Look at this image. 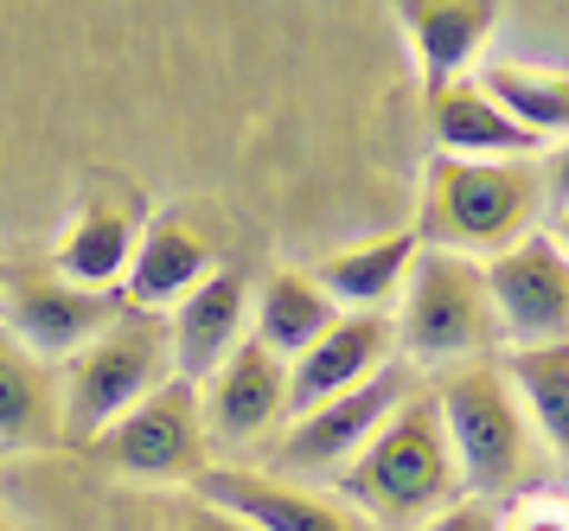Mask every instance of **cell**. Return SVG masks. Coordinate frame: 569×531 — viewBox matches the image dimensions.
Listing matches in <instances>:
<instances>
[{
    "instance_id": "1",
    "label": "cell",
    "mask_w": 569,
    "mask_h": 531,
    "mask_svg": "<svg viewBox=\"0 0 569 531\" xmlns=\"http://www.w3.org/2000/svg\"><path fill=\"white\" fill-rule=\"evenodd\" d=\"M333 486L339 507H352L371 531H410L461 500V474H455L429 384H416L410 397L390 410V423L339 468Z\"/></svg>"
},
{
    "instance_id": "2",
    "label": "cell",
    "mask_w": 569,
    "mask_h": 531,
    "mask_svg": "<svg viewBox=\"0 0 569 531\" xmlns=\"http://www.w3.org/2000/svg\"><path fill=\"white\" fill-rule=\"evenodd\" d=\"M525 230H543V174L538 160H429V193H422V250H455L487 263Z\"/></svg>"
},
{
    "instance_id": "3",
    "label": "cell",
    "mask_w": 569,
    "mask_h": 531,
    "mask_svg": "<svg viewBox=\"0 0 569 531\" xmlns=\"http://www.w3.org/2000/svg\"><path fill=\"white\" fill-rule=\"evenodd\" d=\"M429 397H436L461 493H473V500H512V493L531 486L538 435L525 423L512 384L499 378V358H467V365L436 372Z\"/></svg>"
},
{
    "instance_id": "4",
    "label": "cell",
    "mask_w": 569,
    "mask_h": 531,
    "mask_svg": "<svg viewBox=\"0 0 569 531\" xmlns=\"http://www.w3.org/2000/svg\"><path fill=\"white\" fill-rule=\"evenodd\" d=\"M390 333L410 372H448L467 358H492L499 321H492L480 263L455 250H416L403 295L390 302Z\"/></svg>"
},
{
    "instance_id": "5",
    "label": "cell",
    "mask_w": 569,
    "mask_h": 531,
    "mask_svg": "<svg viewBox=\"0 0 569 531\" xmlns=\"http://www.w3.org/2000/svg\"><path fill=\"white\" fill-rule=\"evenodd\" d=\"M160 378H173V346H167V314H141L122 307L90 346L64 358V442H97V435L134 410Z\"/></svg>"
},
{
    "instance_id": "6",
    "label": "cell",
    "mask_w": 569,
    "mask_h": 531,
    "mask_svg": "<svg viewBox=\"0 0 569 531\" xmlns=\"http://www.w3.org/2000/svg\"><path fill=\"white\" fill-rule=\"evenodd\" d=\"M90 455L103 461L109 474H129V481H173L192 486L211 468V435L199 416V384L192 378H160L134 410H122Z\"/></svg>"
},
{
    "instance_id": "7",
    "label": "cell",
    "mask_w": 569,
    "mask_h": 531,
    "mask_svg": "<svg viewBox=\"0 0 569 531\" xmlns=\"http://www.w3.org/2000/svg\"><path fill=\"white\" fill-rule=\"evenodd\" d=\"M416 384L422 378H416L410 365L390 358L385 372H371L365 384H352V391H339V397H327V404L301 410V416H288L282 430H276V449H269L276 474H288V481H327V474H339L371 435L385 430L390 410L403 404Z\"/></svg>"
},
{
    "instance_id": "8",
    "label": "cell",
    "mask_w": 569,
    "mask_h": 531,
    "mask_svg": "<svg viewBox=\"0 0 569 531\" xmlns=\"http://www.w3.org/2000/svg\"><path fill=\"white\" fill-rule=\"evenodd\" d=\"M122 307L129 302L116 288H78V282L58 276L52 263L0 269V327L13 333L27 353H39L46 365H64L78 346H90Z\"/></svg>"
},
{
    "instance_id": "9",
    "label": "cell",
    "mask_w": 569,
    "mask_h": 531,
    "mask_svg": "<svg viewBox=\"0 0 569 531\" xmlns=\"http://www.w3.org/2000/svg\"><path fill=\"white\" fill-rule=\"evenodd\" d=\"M499 346H550L569 333V263L550 230H525L518 244L480 263Z\"/></svg>"
},
{
    "instance_id": "10",
    "label": "cell",
    "mask_w": 569,
    "mask_h": 531,
    "mask_svg": "<svg viewBox=\"0 0 569 531\" xmlns=\"http://www.w3.org/2000/svg\"><path fill=\"white\" fill-rule=\"evenodd\" d=\"M141 225H148V199L134 193V179L97 174L83 186L78 212L64 218V237L52 244V269L78 288H116L122 295Z\"/></svg>"
},
{
    "instance_id": "11",
    "label": "cell",
    "mask_w": 569,
    "mask_h": 531,
    "mask_svg": "<svg viewBox=\"0 0 569 531\" xmlns=\"http://www.w3.org/2000/svg\"><path fill=\"white\" fill-rule=\"evenodd\" d=\"M199 416H206L211 455L276 442V430L288 423V365L243 333L224 353V365L199 378Z\"/></svg>"
},
{
    "instance_id": "12",
    "label": "cell",
    "mask_w": 569,
    "mask_h": 531,
    "mask_svg": "<svg viewBox=\"0 0 569 531\" xmlns=\"http://www.w3.org/2000/svg\"><path fill=\"white\" fill-rule=\"evenodd\" d=\"M199 500L237 512L250 531H371L352 507H339L333 493H308L288 474H269V468H237V461H211L206 474L192 481Z\"/></svg>"
},
{
    "instance_id": "13",
    "label": "cell",
    "mask_w": 569,
    "mask_h": 531,
    "mask_svg": "<svg viewBox=\"0 0 569 531\" xmlns=\"http://www.w3.org/2000/svg\"><path fill=\"white\" fill-rule=\"evenodd\" d=\"M250 333V269L243 263H218L199 288H186L167 307V346H173V372L180 378H206L224 365L237 340Z\"/></svg>"
},
{
    "instance_id": "14",
    "label": "cell",
    "mask_w": 569,
    "mask_h": 531,
    "mask_svg": "<svg viewBox=\"0 0 569 531\" xmlns=\"http://www.w3.org/2000/svg\"><path fill=\"white\" fill-rule=\"evenodd\" d=\"M211 269H218V237L199 230L192 212H148L134 263H129V276H122V302L141 307V314H167Z\"/></svg>"
},
{
    "instance_id": "15",
    "label": "cell",
    "mask_w": 569,
    "mask_h": 531,
    "mask_svg": "<svg viewBox=\"0 0 569 531\" xmlns=\"http://www.w3.org/2000/svg\"><path fill=\"white\" fill-rule=\"evenodd\" d=\"M390 358H397L390 314H339L308 353L288 358V416H301V410L365 384L371 372H385Z\"/></svg>"
},
{
    "instance_id": "16",
    "label": "cell",
    "mask_w": 569,
    "mask_h": 531,
    "mask_svg": "<svg viewBox=\"0 0 569 531\" xmlns=\"http://www.w3.org/2000/svg\"><path fill=\"white\" fill-rule=\"evenodd\" d=\"M64 442V391L58 365L27 353L0 327V455H32Z\"/></svg>"
},
{
    "instance_id": "17",
    "label": "cell",
    "mask_w": 569,
    "mask_h": 531,
    "mask_svg": "<svg viewBox=\"0 0 569 531\" xmlns=\"http://www.w3.org/2000/svg\"><path fill=\"white\" fill-rule=\"evenodd\" d=\"M397 20L410 32V51L429 77V90H436L480 58V46L492 39V20H499V0H397Z\"/></svg>"
},
{
    "instance_id": "18",
    "label": "cell",
    "mask_w": 569,
    "mask_h": 531,
    "mask_svg": "<svg viewBox=\"0 0 569 531\" xmlns=\"http://www.w3.org/2000/svg\"><path fill=\"white\" fill-rule=\"evenodd\" d=\"M416 250H422L416 230H390V237H371V244L320 256L313 282L327 288V302L339 314H390V302L403 295V276H410Z\"/></svg>"
},
{
    "instance_id": "19",
    "label": "cell",
    "mask_w": 569,
    "mask_h": 531,
    "mask_svg": "<svg viewBox=\"0 0 569 531\" xmlns=\"http://www.w3.org/2000/svg\"><path fill=\"white\" fill-rule=\"evenodd\" d=\"M429 128H436V148L455 154V160H538V141L512 128L473 77H455V83H436L429 90Z\"/></svg>"
},
{
    "instance_id": "20",
    "label": "cell",
    "mask_w": 569,
    "mask_h": 531,
    "mask_svg": "<svg viewBox=\"0 0 569 531\" xmlns=\"http://www.w3.org/2000/svg\"><path fill=\"white\" fill-rule=\"evenodd\" d=\"M339 321V307L327 302V288L313 282V269H269L250 288V340L282 358H301L320 333Z\"/></svg>"
},
{
    "instance_id": "21",
    "label": "cell",
    "mask_w": 569,
    "mask_h": 531,
    "mask_svg": "<svg viewBox=\"0 0 569 531\" xmlns=\"http://www.w3.org/2000/svg\"><path fill=\"white\" fill-rule=\"evenodd\" d=\"M492 358H499V378L512 384L538 449L563 455L569 449V346L563 340H550V346H499Z\"/></svg>"
},
{
    "instance_id": "22",
    "label": "cell",
    "mask_w": 569,
    "mask_h": 531,
    "mask_svg": "<svg viewBox=\"0 0 569 531\" xmlns=\"http://www.w3.org/2000/svg\"><path fill=\"white\" fill-rule=\"evenodd\" d=\"M473 83H480V97H487L512 128H525L538 148H550V141L563 135V122H569L563 71H538V65H487Z\"/></svg>"
},
{
    "instance_id": "23",
    "label": "cell",
    "mask_w": 569,
    "mask_h": 531,
    "mask_svg": "<svg viewBox=\"0 0 569 531\" xmlns=\"http://www.w3.org/2000/svg\"><path fill=\"white\" fill-rule=\"evenodd\" d=\"M492 507H499V531H569L557 481H550V486H525V493L492 500Z\"/></svg>"
},
{
    "instance_id": "24",
    "label": "cell",
    "mask_w": 569,
    "mask_h": 531,
    "mask_svg": "<svg viewBox=\"0 0 569 531\" xmlns=\"http://www.w3.org/2000/svg\"><path fill=\"white\" fill-rule=\"evenodd\" d=\"M410 531H499V507H492V500L461 493L455 507H441L436 519H422V525H410Z\"/></svg>"
},
{
    "instance_id": "25",
    "label": "cell",
    "mask_w": 569,
    "mask_h": 531,
    "mask_svg": "<svg viewBox=\"0 0 569 531\" xmlns=\"http://www.w3.org/2000/svg\"><path fill=\"white\" fill-rule=\"evenodd\" d=\"M180 531H250V525H243L237 512L211 507V500H199V493H192V500L180 507Z\"/></svg>"
},
{
    "instance_id": "26",
    "label": "cell",
    "mask_w": 569,
    "mask_h": 531,
    "mask_svg": "<svg viewBox=\"0 0 569 531\" xmlns=\"http://www.w3.org/2000/svg\"><path fill=\"white\" fill-rule=\"evenodd\" d=\"M0 531H20V525H13V519H0Z\"/></svg>"
}]
</instances>
